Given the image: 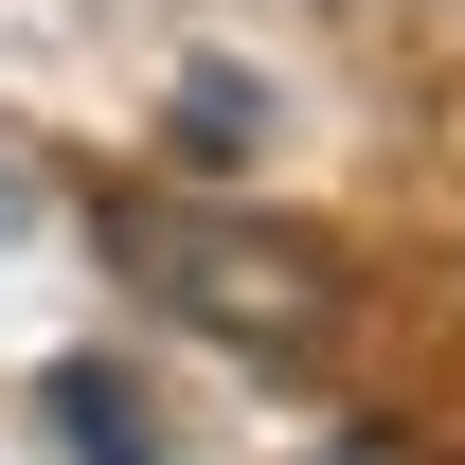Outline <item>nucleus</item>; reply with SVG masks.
<instances>
[{"label":"nucleus","instance_id":"f257e3e1","mask_svg":"<svg viewBox=\"0 0 465 465\" xmlns=\"http://www.w3.org/2000/svg\"><path fill=\"white\" fill-rule=\"evenodd\" d=\"M108 251H125V287L197 304V322H232V341H322V322H341V251H304V232H269V215L125 197V215H108Z\"/></svg>","mask_w":465,"mask_h":465},{"label":"nucleus","instance_id":"f03ea898","mask_svg":"<svg viewBox=\"0 0 465 465\" xmlns=\"http://www.w3.org/2000/svg\"><path fill=\"white\" fill-rule=\"evenodd\" d=\"M36 411H54V448H72V465H162V411L125 394L108 358H54V376H36Z\"/></svg>","mask_w":465,"mask_h":465},{"label":"nucleus","instance_id":"7ed1b4c3","mask_svg":"<svg viewBox=\"0 0 465 465\" xmlns=\"http://www.w3.org/2000/svg\"><path fill=\"white\" fill-rule=\"evenodd\" d=\"M179 143H251V72H197L179 90Z\"/></svg>","mask_w":465,"mask_h":465},{"label":"nucleus","instance_id":"20e7f679","mask_svg":"<svg viewBox=\"0 0 465 465\" xmlns=\"http://www.w3.org/2000/svg\"><path fill=\"white\" fill-rule=\"evenodd\" d=\"M0 232H18V179H0Z\"/></svg>","mask_w":465,"mask_h":465}]
</instances>
